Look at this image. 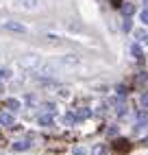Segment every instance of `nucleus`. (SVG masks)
<instances>
[{
    "label": "nucleus",
    "instance_id": "nucleus-1",
    "mask_svg": "<svg viewBox=\"0 0 148 155\" xmlns=\"http://www.w3.org/2000/svg\"><path fill=\"white\" fill-rule=\"evenodd\" d=\"M2 26L7 31H13V33H26V26L18 24V22H2Z\"/></svg>",
    "mask_w": 148,
    "mask_h": 155
},
{
    "label": "nucleus",
    "instance_id": "nucleus-2",
    "mask_svg": "<svg viewBox=\"0 0 148 155\" xmlns=\"http://www.w3.org/2000/svg\"><path fill=\"white\" fill-rule=\"evenodd\" d=\"M148 129V116L146 114H142L140 120H137V125H135V133H144Z\"/></svg>",
    "mask_w": 148,
    "mask_h": 155
},
{
    "label": "nucleus",
    "instance_id": "nucleus-3",
    "mask_svg": "<svg viewBox=\"0 0 148 155\" xmlns=\"http://www.w3.org/2000/svg\"><path fill=\"white\" fill-rule=\"evenodd\" d=\"M0 125L2 127H13V116L11 114H2V116H0Z\"/></svg>",
    "mask_w": 148,
    "mask_h": 155
},
{
    "label": "nucleus",
    "instance_id": "nucleus-4",
    "mask_svg": "<svg viewBox=\"0 0 148 155\" xmlns=\"http://www.w3.org/2000/svg\"><path fill=\"white\" fill-rule=\"evenodd\" d=\"M18 5L24 7V9H35L39 5V0H18Z\"/></svg>",
    "mask_w": 148,
    "mask_h": 155
},
{
    "label": "nucleus",
    "instance_id": "nucleus-5",
    "mask_svg": "<svg viewBox=\"0 0 148 155\" xmlns=\"http://www.w3.org/2000/svg\"><path fill=\"white\" fill-rule=\"evenodd\" d=\"M5 105L11 109V111H18L20 107H22V105H20V101H15V98H7V101H5Z\"/></svg>",
    "mask_w": 148,
    "mask_h": 155
},
{
    "label": "nucleus",
    "instance_id": "nucleus-6",
    "mask_svg": "<svg viewBox=\"0 0 148 155\" xmlns=\"http://www.w3.org/2000/svg\"><path fill=\"white\" fill-rule=\"evenodd\" d=\"M74 116H76V120H85V118L92 116V111H89V109H79L76 114H74Z\"/></svg>",
    "mask_w": 148,
    "mask_h": 155
},
{
    "label": "nucleus",
    "instance_id": "nucleus-7",
    "mask_svg": "<svg viewBox=\"0 0 148 155\" xmlns=\"http://www.w3.org/2000/svg\"><path fill=\"white\" fill-rule=\"evenodd\" d=\"M37 120H39V125H52V116L50 114H41Z\"/></svg>",
    "mask_w": 148,
    "mask_h": 155
},
{
    "label": "nucleus",
    "instance_id": "nucleus-8",
    "mask_svg": "<svg viewBox=\"0 0 148 155\" xmlns=\"http://www.w3.org/2000/svg\"><path fill=\"white\" fill-rule=\"evenodd\" d=\"M28 147H31V144H28L26 140H20V142H15V144H13V149H15V151H26Z\"/></svg>",
    "mask_w": 148,
    "mask_h": 155
},
{
    "label": "nucleus",
    "instance_id": "nucleus-9",
    "mask_svg": "<svg viewBox=\"0 0 148 155\" xmlns=\"http://www.w3.org/2000/svg\"><path fill=\"white\" fill-rule=\"evenodd\" d=\"M131 53H133V57H135V59H142V48L137 46V44H133V46H131Z\"/></svg>",
    "mask_w": 148,
    "mask_h": 155
},
{
    "label": "nucleus",
    "instance_id": "nucleus-10",
    "mask_svg": "<svg viewBox=\"0 0 148 155\" xmlns=\"http://www.w3.org/2000/svg\"><path fill=\"white\" fill-rule=\"evenodd\" d=\"M115 149H118V151H129V142L118 140V142H115Z\"/></svg>",
    "mask_w": 148,
    "mask_h": 155
},
{
    "label": "nucleus",
    "instance_id": "nucleus-11",
    "mask_svg": "<svg viewBox=\"0 0 148 155\" xmlns=\"http://www.w3.org/2000/svg\"><path fill=\"white\" fill-rule=\"evenodd\" d=\"M124 114H126V103H124V101H120V103H118V116L122 118Z\"/></svg>",
    "mask_w": 148,
    "mask_h": 155
},
{
    "label": "nucleus",
    "instance_id": "nucleus-12",
    "mask_svg": "<svg viewBox=\"0 0 148 155\" xmlns=\"http://www.w3.org/2000/svg\"><path fill=\"white\" fill-rule=\"evenodd\" d=\"M92 155H105V147H102V144H98V147H94Z\"/></svg>",
    "mask_w": 148,
    "mask_h": 155
},
{
    "label": "nucleus",
    "instance_id": "nucleus-13",
    "mask_svg": "<svg viewBox=\"0 0 148 155\" xmlns=\"http://www.w3.org/2000/svg\"><path fill=\"white\" fill-rule=\"evenodd\" d=\"M140 20H142L144 24H148V9H144V11L140 13Z\"/></svg>",
    "mask_w": 148,
    "mask_h": 155
},
{
    "label": "nucleus",
    "instance_id": "nucleus-14",
    "mask_svg": "<svg viewBox=\"0 0 148 155\" xmlns=\"http://www.w3.org/2000/svg\"><path fill=\"white\" fill-rule=\"evenodd\" d=\"M122 11H124V15H131V13H133V5H124Z\"/></svg>",
    "mask_w": 148,
    "mask_h": 155
},
{
    "label": "nucleus",
    "instance_id": "nucleus-15",
    "mask_svg": "<svg viewBox=\"0 0 148 155\" xmlns=\"http://www.w3.org/2000/svg\"><path fill=\"white\" fill-rule=\"evenodd\" d=\"M122 28L126 31V33H129V31H131V20H129V15H126V20H124V24H122Z\"/></svg>",
    "mask_w": 148,
    "mask_h": 155
},
{
    "label": "nucleus",
    "instance_id": "nucleus-16",
    "mask_svg": "<svg viewBox=\"0 0 148 155\" xmlns=\"http://www.w3.org/2000/svg\"><path fill=\"white\" fill-rule=\"evenodd\" d=\"M142 105L148 107V92H144V94H142Z\"/></svg>",
    "mask_w": 148,
    "mask_h": 155
},
{
    "label": "nucleus",
    "instance_id": "nucleus-17",
    "mask_svg": "<svg viewBox=\"0 0 148 155\" xmlns=\"http://www.w3.org/2000/svg\"><path fill=\"white\" fill-rule=\"evenodd\" d=\"M9 74H11V72H9V70H0V79H7Z\"/></svg>",
    "mask_w": 148,
    "mask_h": 155
},
{
    "label": "nucleus",
    "instance_id": "nucleus-18",
    "mask_svg": "<svg viewBox=\"0 0 148 155\" xmlns=\"http://www.w3.org/2000/svg\"><path fill=\"white\" fill-rule=\"evenodd\" d=\"M74 155H87V153L83 151V149H74Z\"/></svg>",
    "mask_w": 148,
    "mask_h": 155
},
{
    "label": "nucleus",
    "instance_id": "nucleus-19",
    "mask_svg": "<svg viewBox=\"0 0 148 155\" xmlns=\"http://www.w3.org/2000/svg\"><path fill=\"white\" fill-rule=\"evenodd\" d=\"M113 2H115V7H120V0H113Z\"/></svg>",
    "mask_w": 148,
    "mask_h": 155
},
{
    "label": "nucleus",
    "instance_id": "nucleus-20",
    "mask_svg": "<svg viewBox=\"0 0 148 155\" xmlns=\"http://www.w3.org/2000/svg\"><path fill=\"white\" fill-rule=\"evenodd\" d=\"M144 39H146V42H148V35H146V37H144Z\"/></svg>",
    "mask_w": 148,
    "mask_h": 155
}]
</instances>
